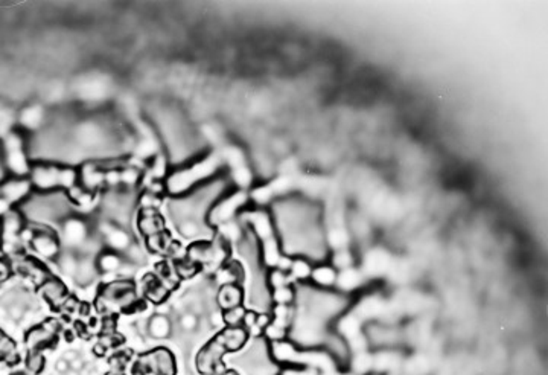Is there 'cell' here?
<instances>
[{
    "label": "cell",
    "instance_id": "cell-1",
    "mask_svg": "<svg viewBox=\"0 0 548 375\" xmlns=\"http://www.w3.org/2000/svg\"><path fill=\"white\" fill-rule=\"evenodd\" d=\"M223 163V157L219 153L209 154L202 161L169 173L165 179V190L174 197L191 194L204 180L212 179Z\"/></svg>",
    "mask_w": 548,
    "mask_h": 375
},
{
    "label": "cell",
    "instance_id": "cell-2",
    "mask_svg": "<svg viewBox=\"0 0 548 375\" xmlns=\"http://www.w3.org/2000/svg\"><path fill=\"white\" fill-rule=\"evenodd\" d=\"M23 214L26 219L38 221V224H46L51 221H64L71 215L72 203L63 195L62 191L54 192H38L34 199H28L23 204Z\"/></svg>",
    "mask_w": 548,
    "mask_h": 375
},
{
    "label": "cell",
    "instance_id": "cell-3",
    "mask_svg": "<svg viewBox=\"0 0 548 375\" xmlns=\"http://www.w3.org/2000/svg\"><path fill=\"white\" fill-rule=\"evenodd\" d=\"M78 173L71 166L38 162L31 165V171H29V182L38 192L71 191L78 185Z\"/></svg>",
    "mask_w": 548,
    "mask_h": 375
},
{
    "label": "cell",
    "instance_id": "cell-4",
    "mask_svg": "<svg viewBox=\"0 0 548 375\" xmlns=\"http://www.w3.org/2000/svg\"><path fill=\"white\" fill-rule=\"evenodd\" d=\"M96 310L101 313L122 311L134 313L136 305L141 304L136 299V287L132 279H117L103 285L96 298Z\"/></svg>",
    "mask_w": 548,
    "mask_h": 375
},
{
    "label": "cell",
    "instance_id": "cell-5",
    "mask_svg": "<svg viewBox=\"0 0 548 375\" xmlns=\"http://www.w3.org/2000/svg\"><path fill=\"white\" fill-rule=\"evenodd\" d=\"M26 229V217L22 211L11 209L0 219V248L6 258H18L26 253L22 238Z\"/></svg>",
    "mask_w": 548,
    "mask_h": 375
},
{
    "label": "cell",
    "instance_id": "cell-6",
    "mask_svg": "<svg viewBox=\"0 0 548 375\" xmlns=\"http://www.w3.org/2000/svg\"><path fill=\"white\" fill-rule=\"evenodd\" d=\"M25 136L11 130L6 136L2 137L0 144V161L4 162V166L13 177H26L31 171L28 156L25 151Z\"/></svg>",
    "mask_w": 548,
    "mask_h": 375
},
{
    "label": "cell",
    "instance_id": "cell-7",
    "mask_svg": "<svg viewBox=\"0 0 548 375\" xmlns=\"http://www.w3.org/2000/svg\"><path fill=\"white\" fill-rule=\"evenodd\" d=\"M228 255L227 243L219 238L216 241L200 240L189 246L186 250V258L195 262L200 269H209L216 272L224 264Z\"/></svg>",
    "mask_w": 548,
    "mask_h": 375
},
{
    "label": "cell",
    "instance_id": "cell-8",
    "mask_svg": "<svg viewBox=\"0 0 548 375\" xmlns=\"http://www.w3.org/2000/svg\"><path fill=\"white\" fill-rule=\"evenodd\" d=\"M22 238L29 243L33 250L46 260H57L62 255V241L55 231L49 229L45 224H37L26 228Z\"/></svg>",
    "mask_w": 548,
    "mask_h": 375
},
{
    "label": "cell",
    "instance_id": "cell-9",
    "mask_svg": "<svg viewBox=\"0 0 548 375\" xmlns=\"http://www.w3.org/2000/svg\"><path fill=\"white\" fill-rule=\"evenodd\" d=\"M59 323L55 319H49L35 325L25 334V343L28 351L43 352L45 350L54 348L59 339Z\"/></svg>",
    "mask_w": 548,
    "mask_h": 375
},
{
    "label": "cell",
    "instance_id": "cell-10",
    "mask_svg": "<svg viewBox=\"0 0 548 375\" xmlns=\"http://www.w3.org/2000/svg\"><path fill=\"white\" fill-rule=\"evenodd\" d=\"M248 202V195L244 191L233 192L232 195L224 197L219 202H215L211 211L207 212V224L209 226H223L226 223H231L239 209L244 208L245 203Z\"/></svg>",
    "mask_w": 548,
    "mask_h": 375
},
{
    "label": "cell",
    "instance_id": "cell-11",
    "mask_svg": "<svg viewBox=\"0 0 548 375\" xmlns=\"http://www.w3.org/2000/svg\"><path fill=\"white\" fill-rule=\"evenodd\" d=\"M227 354L224 347L219 343L215 338L207 342V345L202 348V351L197 355V369L203 375H218L224 369L223 367V357Z\"/></svg>",
    "mask_w": 548,
    "mask_h": 375
},
{
    "label": "cell",
    "instance_id": "cell-12",
    "mask_svg": "<svg viewBox=\"0 0 548 375\" xmlns=\"http://www.w3.org/2000/svg\"><path fill=\"white\" fill-rule=\"evenodd\" d=\"M136 363L145 371V374L154 372L156 375H175L177 372L174 355L165 348L141 354Z\"/></svg>",
    "mask_w": 548,
    "mask_h": 375
},
{
    "label": "cell",
    "instance_id": "cell-13",
    "mask_svg": "<svg viewBox=\"0 0 548 375\" xmlns=\"http://www.w3.org/2000/svg\"><path fill=\"white\" fill-rule=\"evenodd\" d=\"M241 221L247 228H250V232L259 243H265L268 240L276 238L272 217L267 211L255 209L243 212Z\"/></svg>",
    "mask_w": 548,
    "mask_h": 375
},
{
    "label": "cell",
    "instance_id": "cell-14",
    "mask_svg": "<svg viewBox=\"0 0 548 375\" xmlns=\"http://www.w3.org/2000/svg\"><path fill=\"white\" fill-rule=\"evenodd\" d=\"M11 265L16 267V270L22 275L25 279L31 281L37 289L42 287V285L52 276L42 261H38L37 258H34V256L26 253L18 256V258H14Z\"/></svg>",
    "mask_w": 548,
    "mask_h": 375
},
{
    "label": "cell",
    "instance_id": "cell-15",
    "mask_svg": "<svg viewBox=\"0 0 548 375\" xmlns=\"http://www.w3.org/2000/svg\"><path fill=\"white\" fill-rule=\"evenodd\" d=\"M33 191V185L26 177H9V179L0 182V197L14 208L16 204L29 199Z\"/></svg>",
    "mask_w": 548,
    "mask_h": 375
},
{
    "label": "cell",
    "instance_id": "cell-16",
    "mask_svg": "<svg viewBox=\"0 0 548 375\" xmlns=\"http://www.w3.org/2000/svg\"><path fill=\"white\" fill-rule=\"evenodd\" d=\"M88 240L87 223L78 217H69L62 224V241L69 249H83Z\"/></svg>",
    "mask_w": 548,
    "mask_h": 375
},
{
    "label": "cell",
    "instance_id": "cell-17",
    "mask_svg": "<svg viewBox=\"0 0 548 375\" xmlns=\"http://www.w3.org/2000/svg\"><path fill=\"white\" fill-rule=\"evenodd\" d=\"M101 229H103L101 232L105 244L108 246L110 250H113L116 253L125 252L133 243L129 233L125 229H122L119 224L107 221L101 224Z\"/></svg>",
    "mask_w": 548,
    "mask_h": 375
},
{
    "label": "cell",
    "instance_id": "cell-18",
    "mask_svg": "<svg viewBox=\"0 0 548 375\" xmlns=\"http://www.w3.org/2000/svg\"><path fill=\"white\" fill-rule=\"evenodd\" d=\"M40 290H42L45 299L49 302V305H51V308L55 311H62L67 299L71 298L67 293L66 285L58 278H54V276H51V278L40 287Z\"/></svg>",
    "mask_w": 548,
    "mask_h": 375
},
{
    "label": "cell",
    "instance_id": "cell-19",
    "mask_svg": "<svg viewBox=\"0 0 548 375\" xmlns=\"http://www.w3.org/2000/svg\"><path fill=\"white\" fill-rule=\"evenodd\" d=\"M137 229L148 238V236L165 231V221L156 208H144L137 217Z\"/></svg>",
    "mask_w": 548,
    "mask_h": 375
},
{
    "label": "cell",
    "instance_id": "cell-20",
    "mask_svg": "<svg viewBox=\"0 0 548 375\" xmlns=\"http://www.w3.org/2000/svg\"><path fill=\"white\" fill-rule=\"evenodd\" d=\"M216 302L223 308V311L241 307L244 302V292L238 284L221 285V289L216 294Z\"/></svg>",
    "mask_w": 548,
    "mask_h": 375
},
{
    "label": "cell",
    "instance_id": "cell-21",
    "mask_svg": "<svg viewBox=\"0 0 548 375\" xmlns=\"http://www.w3.org/2000/svg\"><path fill=\"white\" fill-rule=\"evenodd\" d=\"M144 292L148 301H151L153 304H163L168 296L171 294V290H169L166 285L157 278V275H146L144 278Z\"/></svg>",
    "mask_w": 548,
    "mask_h": 375
},
{
    "label": "cell",
    "instance_id": "cell-22",
    "mask_svg": "<svg viewBox=\"0 0 548 375\" xmlns=\"http://www.w3.org/2000/svg\"><path fill=\"white\" fill-rule=\"evenodd\" d=\"M98 275V267H96V258H92V256H84V258L79 260L78 262V269L74 275L75 281L79 285H88L91 282L95 281Z\"/></svg>",
    "mask_w": 548,
    "mask_h": 375
},
{
    "label": "cell",
    "instance_id": "cell-23",
    "mask_svg": "<svg viewBox=\"0 0 548 375\" xmlns=\"http://www.w3.org/2000/svg\"><path fill=\"white\" fill-rule=\"evenodd\" d=\"M122 265H124L122 256L113 252V250H107V252H103L96 256L98 272L116 273V272L121 270Z\"/></svg>",
    "mask_w": 548,
    "mask_h": 375
},
{
    "label": "cell",
    "instance_id": "cell-24",
    "mask_svg": "<svg viewBox=\"0 0 548 375\" xmlns=\"http://www.w3.org/2000/svg\"><path fill=\"white\" fill-rule=\"evenodd\" d=\"M20 354L17 352L16 343L0 330V363H6L8 367H17L20 363Z\"/></svg>",
    "mask_w": 548,
    "mask_h": 375
},
{
    "label": "cell",
    "instance_id": "cell-25",
    "mask_svg": "<svg viewBox=\"0 0 548 375\" xmlns=\"http://www.w3.org/2000/svg\"><path fill=\"white\" fill-rule=\"evenodd\" d=\"M148 333L154 339H166L173 333V322L165 314H156L148 323Z\"/></svg>",
    "mask_w": 548,
    "mask_h": 375
},
{
    "label": "cell",
    "instance_id": "cell-26",
    "mask_svg": "<svg viewBox=\"0 0 548 375\" xmlns=\"http://www.w3.org/2000/svg\"><path fill=\"white\" fill-rule=\"evenodd\" d=\"M173 243L174 241L171 238V235H169L166 231H162V232L148 236L146 238V246H148L149 252L165 255V256H168L169 250H171Z\"/></svg>",
    "mask_w": 548,
    "mask_h": 375
},
{
    "label": "cell",
    "instance_id": "cell-27",
    "mask_svg": "<svg viewBox=\"0 0 548 375\" xmlns=\"http://www.w3.org/2000/svg\"><path fill=\"white\" fill-rule=\"evenodd\" d=\"M43 120H45V112L43 108L38 105L28 107L22 112V115H20V124H22L25 128H28V130H34V128H37L43 122Z\"/></svg>",
    "mask_w": 548,
    "mask_h": 375
},
{
    "label": "cell",
    "instance_id": "cell-28",
    "mask_svg": "<svg viewBox=\"0 0 548 375\" xmlns=\"http://www.w3.org/2000/svg\"><path fill=\"white\" fill-rule=\"evenodd\" d=\"M311 278L314 279L315 284L322 285V287H329V285H334L337 282V273L334 272L332 267L322 265V267H317L313 270Z\"/></svg>",
    "mask_w": 548,
    "mask_h": 375
},
{
    "label": "cell",
    "instance_id": "cell-29",
    "mask_svg": "<svg viewBox=\"0 0 548 375\" xmlns=\"http://www.w3.org/2000/svg\"><path fill=\"white\" fill-rule=\"evenodd\" d=\"M361 282V275L358 273L356 270L354 269H344L340 276H337V284L338 287L343 289V290H352L355 287H358Z\"/></svg>",
    "mask_w": 548,
    "mask_h": 375
},
{
    "label": "cell",
    "instance_id": "cell-30",
    "mask_svg": "<svg viewBox=\"0 0 548 375\" xmlns=\"http://www.w3.org/2000/svg\"><path fill=\"white\" fill-rule=\"evenodd\" d=\"M296 301V293L291 285L279 287L272 290V302L276 305H293Z\"/></svg>",
    "mask_w": 548,
    "mask_h": 375
},
{
    "label": "cell",
    "instance_id": "cell-31",
    "mask_svg": "<svg viewBox=\"0 0 548 375\" xmlns=\"http://www.w3.org/2000/svg\"><path fill=\"white\" fill-rule=\"evenodd\" d=\"M313 273V269L310 262H308L306 260H302V258H297V260H293L291 262V267H290V276L296 281H303L306 278H310Z\"/></svg>",
    "mask_w": 548,
    "mask_h": 375
},
{
    "label": "cell",
    "instance_id": "cell-32",
    "mask_svg": "<svg viewBox=\"0 0 548 375\" xmlns=\"http://www.w3.org/2000/svg\"><path fill=\"white\" fill-rule=\"evenodd\" d=\"M45 355L43 352H33V351H28V355H26V360H25V364H26V371L31 372L33 375H37L43 371L45 368Z\"/></svg>",
    "mask_w": 548,
    "mask_h": 375
},
{
    "label": "cell",
    "instance_id": "cell-33",
    "mask_svg": "<svg viewBox=\"0 0 548 375\" xmlns=\"http://www.w3.org/2000/svg\"><path fill=\"white\" fill-rule=\"evenodd\" d=\"M244 314L245 310L241 305V307L231 308V310H224L223 311V321L226 327H243V321H244Z\"/></svg>",
    "mask_w": 548,
    "mask_h": 375
},
{
    "label": "cell",
    "instance_id": "cell-34",
    "mask_svg": "<svg viewBox=\"0 0 548 375\" xmlns=\"http://www.w3.org/2000/svg\"><path fill=\"white\" fill-rule=\"evenodd\" d=\"M57 260H58V264H59V269H62L66 275H71V276L75 275V272L78 269L79 260L76 258V256L72 252L62 253Z\"/></svg>",
    "mask_w": 548,
    "mask_h": 375
},
{
    "label": "cell",
    "instance_id": "cell-35",
    "mask_svg": "<svg viewBox=\"0 0 548 375\" xmlns=\"http://www.w3.org/2000/svg\"><path fill=\"white\" fill-rule=\"evenodd\" d=\"M352 368L355 369L356 374H366L368 369L373 368V359L366 355V352L358 354V355H355Z\"/></svg>",
    "mask_w": 548,
    "mask_h": 375
},
{
    "label": "cell",
    "instance_id": "cell-36",
    "mask_svg": "<svg viewBox=\"0 0 548 375\" xmlns=\"http://www.w3.org/2000/svg\"><path fill=\"white\" fill-rule=\"evenodd\" d=\"M129 360H132V351H122L116 352L113 357L110 359V364H112L113 371H122Z\"/></svg>",
    "mask_w": 548,
    "mask_h": 375
},
{
    "label": "cell",
    "instance_id": "cell-37",
    "mask_svg": "<svg viewBox=\"0 0 548 375\" xmlns=\"http://www.w3.org/2000/svg\"><path fill=\"white\" fill-rule=\"evenodd\" d=\"M180 327L183 331L186 333H191L194 330H197L198 327V318L197 314L192 313V311H186L185 314H182L180 318Z\"/></svg>",
    "mask_w": 548,
    "mask_h": 375
},
{
    "label": "cell",
    "instance_id": "cell-38",
    "mask_svg": "<svg viewBox=\"0 0 548 375\" xmlns=\"http://www.w3.org/2000/svg\"><path fill=\"white\" fill-rule=\"evenodd\" d=\"M124 253H125V256H127V260H128V261H132L133 264L144 262V260H145V255H144L142 249L139 248V246H137L136 243H132V246H129V248H128Z\"/></svg>",
    "mask_w": 548,
    "mask_h": 375
},
{
    "label": "cell",
    "instance_id": "cell-39",
    "mask_svg": "<svg viewBox=\"0 0 548 375\" xmlns=\"http://www.w3.org/2000/svg\"><path fill=\"white\" fill-rule=\"evenodd\" d=\"M13 275V265L8 258H0V284L5 282Z\"/></svg>",
    "mask_w": 548,
    "mask_h": 375
},
{
    "label": "cell",
    "instance_id": "cell-40",
    "mask_svg": "<svg viewBox=\"0 0 548 375\" xmlns=\"http://www.w3.org/2000/svg\"><path fill=\"white\" fill-rule=\"evenodd\" d=\"M11 375H33V374L25 369V371H16V372H13Z\"/></svg>",
    "mask_w": 548,
    "mask_h": 375
},
{
    "label": "cell",
    "instance_id": "cell-41",
    "mask_svg": "<svg viewBox=\"0 0 548 375\" xmlns=\"http://www.w3.org/2000/svg\"><path fill=\"white\" fill-rule=\"evenodd\" d=\"M107 375H125L122 371H112V372H108Z\"/></svg>",
    "mask_w": 548,
    "mask_h": 375
}]
</instances>
